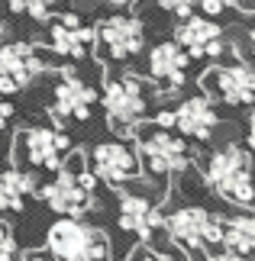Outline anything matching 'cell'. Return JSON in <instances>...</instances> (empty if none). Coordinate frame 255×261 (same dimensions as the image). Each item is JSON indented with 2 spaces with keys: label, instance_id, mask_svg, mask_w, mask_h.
Here are the masks:
<instances>
[{
  "label": "cell",
  "instance_id": "cell-1",
  "mask_svg": "<svg viewBox=\"0 0 255 261\" xmlns=\"http://www.w3.org/2000/svg\"><path fill=\"white\" fill-rule=\"evenodd\" d=\"M207 184L217 190L223 200L239 206L255 203V184H252V165L249 152L239 145H226L207 162Z\"/></svg>",
  "mask_w": 255,
  "mask_h": 261
},
{
  "label": "cell",
  "instance_id": "cell-2",
  "mask_svg": "<svg viewBox=\"0 0 255 261\" xmlns=\"http://www.w3.org/2000/svg\"><path fill=\"white\" fill-rule=\"evenodd\" d=\"M90 187H94V174L84 171V158L71 155L68 165H58V174L39 190V197L49 203V210L62 216H81L90 210Z\"/></svg>",
  "mask_w": 255,
  "mask_h": 261
},
{
  "label": "cell",
  "instance_id": "cell-3",
  "mask_svg": "<svg viewBox=\"0 0 255 261\" xmlns=\"http://www.w3.org/2000/svg\"><path fill=\"white\" fill-rule=\"evenodd\" d=\"M45 248L52 258H65V261H97L110 255L107 236L94 226L81 223L78 216H65L62 223L49 229Z\"/></svg>",
  "mask_w": 255,
  "mask_h": 261
},
{
  "label": "cell",
  "instance_id": "cell-4",
  "mask_svg": "<svg viewBox=\"0 0 255 261\" xmlns=\"http://www.w3.org/2000/svg\"><path fill=\"white\" fill-rule=\"evenodd\" d=\"M161 226L168 229L171 242L181 245L184 252H207L223 239V216H213L200 206H181L178 213L165 216Z\"/></svg>",
  "mask_w": 255,
  "mask_h": 261
},
{
  "label": "cell",
  "instance_id": "cell-5",
  "mask_svg": "<svg viewBox=\"0 0 255 261\" xmlns=\"http://www.w3.org/2000/svg\"><path fill=\"white\" fill-rule=\"evenodd\" d=\"M104 110H107V116H110V123H113L117 133H129L142 119V113H146V90H142V81L132 77V74L107 81Z\"/></svg>",
  "mask_w": 255,
  "mask_h": 261
},
{
  "label": "cell",
  "instance_id": "cell-6",
  "mask_svg": "<svg viewBox=\"0 0 255 261\" xmlns=\"http://www.w3.org/2000/svg\"><path fill=\"white\" fill-rule=\"evenodd\" d=\"M16 145H19V158H26V165L42 168V171H58L62 158L71 152V139L52 126H33L26 133H19Z\"/></svg>",
  "mask_w": 255,
  "mask_h": 261
},
{
  "label": "cell",
  "instance_id": "cell-7",
  "mask_svg": "<svg viewBox=\"0 0 255 261\" xmlns=\"http://www.w3.org/2000/svg\"><path fill=\"white\" fill-rule=\"evenodd\" d=\"M139 158L149 174H158V177L181 174L188 168V145L158 126L155 133H146L139 139Z\"/></svg>",
  "mask_w": 255,
  "mask_h": 261
},
{
  "label": "cell",
  "instance_id": "cell-8",
  "mask_svg": "<svg viewBox=\"0 0 255 261\" xmlns=\"http://www.w3.org/2000/svg\"><path fill=\"white\" fill-rule=\"evenodd\" d=\"M45 71V62L39 58L36 45L29 42H10L0 48V94H16L36 81Z\"/></svg>",
  "mask_w": 255,
  "mask_h": 261
},
{
  "label": "cell",
  "instance_id": "cell-9",
  "mask_svg": "<svg viewBox=\"0 0 255 261\" xmlns=\"http://www.w3.org/2000/svg\"><path fill=\"white\" fill-rule=\"evenodd\" d=\"M94 36L100 39V45H104L107 58H113V62H126V58H132L142 48V23L132 16H110L104 19Z\"/></svg>",
  "mask_w": 255,
  "mask_h": 261
},
{
  "label": "cell",
  "instance_id": "cell-10",
  "mask_svg": "<svg viewBox=\"0 0 255 261\" xmlns=\"http://www.w3.org/2000/svg\"><path fill=\"white\" fill-rule=\"evenodd\" d=\"M97 94L90 90L81 77L71 71V68H65L62 77H58L55 84V103H52V119L55 123H62V119H84L90 116V107H94Z\"/></svg>",
  "mask_w": 255,
  "mask_h": 261
},
{
  "label": "cell",
  "instance_id": "cell-11",
  "mask_svg": "<svg viewBox=\"0 0 255 261\" xmlns=\"http://www.w3.org/2000/svg\"><path fill=\"white\" fill-rule=\"evenodd\" d=\"M200 84L213 87L233 107H242V103H252V100H255V71L249 65H242V62L213 68L207 77H200Z\"/></svg>",
  "mask_w": 255,
  "mask_h": 261
},
{
  "label": "cell",
  "instance_id": "cell-12",
  "mask_svg": "<svg viewBox=\"0 0 255 261\" xmlns=\"http://www.w3.org/2000/svg\"><path fill=\"white\" fill-rule=\"evenodd\" d=\"M94 174H100L107 184H126L139 174V155L136 148L123 142H104L94 148Z\"/></svg>",
  "mask_w": 255,
  "mask_h": 261
},
{
  "label": "cell",
  "instance_id": "cell-13",
  "mask_svg": "<svg viewBox=\"0 0 255 261\" xmlns=\"http://www.w3.org/2000/svg\"><path fill=\"white\" fill-rule=\"evenodd\" d=\"M178 42L184 45V52L191 58H217L223 55V36H220V26L213 19H203V16H184V23L178 26Z\"/></svg>",
  "mask_w": 255,
  "mask_h": 261
},
{
  "label": "cell",
  "instance_id": "cell-14",
  "mask_svg": "<svg viewBox=\"0 0 255 261\" xmlns=\"http://www.w3.org/2000/svg\"><path fill=\"white\" fill-rule=\"evenodd\" d=\"M90 39H94V29H87L78 16H55L52 26H49V45L52 52L65 55V58H84Z\"/></svg>",
  "mask_w": 255,
  "mask_h": 261
},
{
  "label": "cell",
  "instance_id": "cell-15",
  "mask_svg": "<svg viewBox=\"0 0 255 261\" xmlns=\"http://www.w3.org/2000/svg\"><path fill=\"white\" fill-rule=\"evenodd\" d=\"M191 62V55L184 52L181 45L175 42H161L152 48V55H149V74L155 77V81L165 84V90H175L184 84V68Z\"/></svg>",
  "mask_w": 255,
  "mask_h": 261
},
{
  "label": "cell",
  "instance_id": "cell-16",
  "mask_svg": "<svg viewBox=\"0 0 255 261\" xmlns=\"http://www.w3.org/2000/svg\"><path fill=\"white\" fill-rule=\"evenodd\" d=\"M175 126L191 139H210L213 126H217V110H213L210 97H191L175 110Z\"/></svg>",
  "mask_w": 255,
  "mask_h": 261
},
{
  "label": "cell",
  "instance_id": "cell-17",
  "mask_svg": "<svg viewBox=\"0 0 255 261\" xmlns=\"http://www.w3.org/2000/svg\"><path fill=\"white\" fill-rule=\"evenodd\" d=\"M161 223H165V216H161L158 210H155V203H149L146 197L126 194L123 200H120V226L129 229V232L152 236Z\"/></svg>",
  "mask_w": 255,
  "mask_h": 261
},
{
  "label": "cell",
  "instance_id": "cell-18",
  "mask_svg": "<svg viewBox=\"0 0 255 261\" xmlns=\"http://www.w3.org/2000/svg\"><path fill=\"white\" fill-rule=\"evenodd\" d=\"M223 252L233 258L255 255V216H229L223 219Z\"/></svg>",
  "mask_w": 255,
  "mask_h": 261
},
{
  "label": "cell",
  "instance_id": "cell-19",
  "mask_svg": "<svg viewBox=\"0 0 255 261\" xmlns=\"http://www.w3.org/2000/svg\"><path fill=\"white\" fill-rule=\"evenodd\" d=\"M36 190L33 174L26 171H4L0 174V210L7 213H19L23 210V200Z\"/></svg>",
  "mask_w": 255,
  "mask_h": 261
},
{
  "label": "cell",
  "instance_id": "cell-20",
  "mask_svg": "<svg viewBox=\"0 0 255 261\" xmlns=\"http://www.w3.org/2000/svg\"><path fill=\"white\" fill-rule=\"evenodd\" d=\"M10 10H13V13H26V16L39 19V23H49L52 0H10Z\"/></svg>",
  "mask_w": 255,
  "mask_h": 261
},
{
  "label": "cell",
  "instance_id": "cell-21",
  "mask_svg": "<svg viewBox=\"0 0 255 261\" xmlns=\"http://www.w3.org/2000/svg\"><path fill=\"white\" fill-rule=\"evenodd\" d=\"M7 258H16V239L10 232V223L0 219V261H7Z\"/></svg>",
  "mask_w": 255,
  "mask_h": 261
},
{
  "label": "cell",
  "instance_id": "cell-22",
  "mask_svg": "<svg viewBox=\"0 0 255 261\" xmlns=\"http://www.w3.org/2000/svg\"><path fill=\"white\" fill-rule=\"evenodd\" d=\"M158 4L165 7L168 13H175V16L184 19V16H191V13H194V7H197L200 0H158Z\"/></svg>",
  "mask_w": 255,
  "mask_h": 261
},
{
  "label": "cell",
  "instance_id": "cell-23",
  "mask_svg": "<svg viewBox=\"0 0 255 261\" xmlns=\"http://www.w3.org/2000/svg\"><path fill=\"white\" fill-rule=\"evenodd\" d=\"M220 4L239 10V13H255V0H220Z\"/></svg>",
  "mask_w": 255,
  "mask_h": 261
},
{
  "label": "cell",
  "instance_id": "cell-24",
  "mask_svg": "<svg viewBox=\"0 0 255 261\" xmlns=\"http://www.w3.org/2000/svg\"><path fill=\"white\" fill-rule=\"evenodd\" d=\"M10 116H13V103H10V100H4V94H0V129L7 126Z\"/></svg>",
  "mask_w": 255,
  "mask_h": 261
},
{
  "label": "cell",
  "instance_id": "cell-25",
  "mask_svg": "<svg viewBox=\"0 0 255 261\" xmlns=\"http://www.w3.org/2000/svg\"><path fill=\"white\" fill-rule=\"evenodd\" d=\"M200 7H203V13H207V16H217L220 10H223L220 0H200Z\"/></svg>",
  "mask_w": 255,
  "mask_h": 261
},
{
  "label": "cell",
  "instance_id": "cell-26",
  "mask_svg": "<svg viewBox=\"0 0 255 261\" xmlns=\"http://www.w3.org/2000/svg\"><path fill=\"white\" fill-rule=\"evenodd\" d=\"M155 123H158L161 129H171V126H175V113H171V110H165V113L155 116Z\"/></svg>",
  "mask_w": 255,
  "mask_h": 261
},
{
  "label": "cell",
  "instance_id": "cell-27",
  "mask_svg": "<svg viewBox=\"0 0 255 261\" xmlns=\"http://www.w3.org/2000/svg\"><path fill=\"white\" fill-rule=\"evenodd\" d=\"M249 148H252V155H255V113H252V126H249Z\"/></svg>",
  "mask_w": 255,
  "mask_h": 261
},
{
  "label": "cell",
  "instance_id": "cell-28",
  "mask_svg": "<svg viewBox=\"0 0 255 261\" xmlns=\"http://www.w3.org/2000/svg\"><path fill=\"white\" fill-rule=\"evenodd\" d=\"M107 4H113V7H129L132 0H107Z\"/></svg>",
  "mask_w": 255,
  "mask_h": 261
},
{
  "label": "cell",
  "instance_id": "cell-29",
  "mask_svg": "<svg viewBox=\"0 0 255 261\" xmlns=\"http://www.w3.org/2000/svg\"><path fill=\"white\" fill-rule=\"evenodd\" d=\"M249 39H252V52H255V29H252V33H249Z\"/></svg>",
  "mask_w": 255,
  "mask_h": 261
}]
</instances>
